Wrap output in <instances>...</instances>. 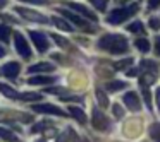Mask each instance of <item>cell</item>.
Returning <instances> with one entry per match:
<instances>
[{"label":"cell","mask_w":160,"mask_h":142,"mask_svg":"<svg viewBox=\"0 0 160 142\" xmlns=\"http://www.w3.org/2000/svg\"><path fill=\"white\" fill-rule=\"evenodd\" d=\"M150 118L146 113H129L124 120L119 123L117 134L121 137V140L124 142H139L143 139H146V127H148Z\"/></svg>","instance_id":"1"},{"label":"cell","mask_w":160,"mask_h":142,"mask_svg":"<svg viewBox=\"0 0 160 142\" xmlns=\"http://www.w3.org/2000/svg\"><path fill=\"white\" fill-rule=\"evenodd\" d=\"M97 48L112 57H124L131 55L132 45L124 33H105L98 38Z\"/></svg>","instance_id":"2"},{"label":"cell","mask_w":160,"mask_h":142,"mask_svg":"<svg viewBox=\"0 0 160 142\" xmlns=\"http://www.w3.org/2000/svg\"><path fill=\"white\" fill-rule=\"evenodd\" d=\"M90 123L93 127L95 132L98 134H105V135H112L115 130H117V123L114 121V118L110 115L105 113V110H102L98 104H95L91 108V118Z\"/></svg>","instance_id":"3"},{"label":"cell","mask_w":160,"mask_h":142,"mask_svg":"<svg viewBox=\"0 0 160 142\" xmlns=\"http://www.w3.org/2000/svg\"><path fill=\"white\" fill-rule=\"evenodd\" d=\"M139 12V5L138 4H129V5H122V7H117L114 11H110L107 16H105L103 21L107 22L108 26H121L124 22H128L129 19H132L136 14Z\"/></svg>","instance_id":"4"},{"label":"cell","mask_w":160,"mask_h":142,"mask_svg":"<svg viewBox=\"0 0 160 142\" xmlns=\"http://www.w3.org/2000/svg\"><path fill=\"white\" fill-rule=\"evenodd\" d=\"M121 103L124 104L126 110L131 115L145 113V106H143V99H141V94H139V89L129 87L128 91H124L121 94Z\"/></svg>","instance_id":"5"},{"label":"cell","mask_w":160,"mask_h":142,"mask_svg":"<svg viewBox=\"0 0 160 142\" xmlns=\"http://www.w3.org/2000/svg\"><path fill=\"white\" fill-rule=\"evenodd\" d=\"M102 87H103L108 94H121V93H124V91H128L129 87H132V84H131V80L126 79V77L124 79H122V77H115V79L105 80Z\"/></svg>","instance_id":"6"},{"label":"cell","mask_w":160,"mask_h":142,"mask_svg":"<svg viewBox=\"0 0 160 142\" xmlns=\"http://www.w3.org/2000/svg\"><path fill=\"white\" fill-rule=\"evenodd\" d=\"M14 46H16V52H18L22 58H26V60L31 58L33 52L28 45V39L22 36L21 31H14Z\"/></svg>","instance_id":"7"},{"label":"cell","mask_w":160,"mask_h":142,"mask_svg":"<svg viewBox=\"0 0 160 142\" xmlns=\"http://www.w3.org/2000/svg\"><path fill=\"white\" fill-rule=\"evenodd\" d=\"M160 80V70H143L138 77V86L145 87H155Z\"/></svg>","instance_id":"8"},{"label":"cell","mask_w":160,"mask_h":142,"mask_svg":"<svg viewBox=\"0 0 160 142\" xmlns=\"http://www.w3.org/2000/svg\"><path fill=\"white\" fill-rule=\"evenodd\" d=\"M131 45H132V48H134L139 55H143V57H148L150 53H152V48H153L152 39H150L146 34L145 36H136V38L132 39Z\"/></svg>","instance_id":"9"},{"label":"cell","mask_w":160,"mask_h":142,"mask_svg":"<svg viewBox=\"0 0 160 142\" xmlns=\"http://www.w3.org/2000/svg\"><path fill=\"white\" fill-rule=\"evenodd\" d=\"M33 111L35 113H45V115H55V117H67V111H64L62 108L55 106L50 103H42V104H33Z\"/></svg>","instance_id":"10"},{"label":"cell","mask_w":160,"mask_h":142,"mask_svg":"<svg viewBox=\"0 0 160 142\" xmlns=\"http://www.w3.org/2000/svg\"><path fill=\"white\" fill-rule=\"evenodd\" d=\"M108 111H110V117L114 118L115 123H121V121L129 115V111L126 110V106L121 103V99L112 101V103H110V108H108Z\"/></svg>","instance_id":"11"},{"label":"cell","mask_w":160,"mask_h":142,"mask_svg":"<svg viewBox=\"0 0 160 142\" xmlns=\"http://www.w3.org/2000/svg\"><path fill=\"white\" fill-rule=\"evenodd\" d=\"M59 12L64 16V17H67L72 24H76L78 28H81V29H84V31H90V33H93L95 31V28H91V24L88 21H84L83 17H79V16H76V14H72V12H69V11H66V9H59Z\"/></svg>","instance_id":"12"},{"label":"cell","mask_w":160,"mask_h":142,"mask_svg":"<svg viewBox=\"0 0 160 142\" xmlns=\"http://www.w3.org/2000/svg\"><path fill=\"white\" fill-rule=\"evenodd\" d=\"M29 38H31V41L35 43L36 50H38L40 53L47 52V50L50 48V41L47 39V36L43 34V33H40V31H29Z\"/></svg>","instance_id":"13"},{"label":"cell","mask_w":160,"mask_h":142,"mask_svg":"<svg viewBox=\"0 0 160 142\" xmlns=\"http://www.w3.org/2000/svg\"><path fill=\"white\" fill-rule=\"evenodd\" d=\"M146 139L150 142H160V118H150L146 127Z\"/></svg>","instance_id":"14"},{"label":"cell","mask_w":160,"mask_h":142,"mask_svg":"<svg viewBox=\"0 0 160 142\" xmlns=\"http://www.w3.org/2000/svg\"><path fill=\"white\" fill-rule=\"evenodd\" d=\"M136 63V57L134 55H124L121 57V58H117L114 63H112V67H114L115 72H122L124 74L128 69H131L132 65Z\"/></svg>","instance_id":"15"},{"label":"cell","mask_w":160,"mask_h":142,"mask_svg":"<svg viewBox=\"0 0 160 142\" xmlns=\"http://www.w3.org/2000/svg\"><path fill=\"white\" fill-rule=\"evenodd\" d=\"M16 12H18V14L21 16V17L28 19V21H35V22H48V19H47L43 14H40V12H36V11H31V9L18 7V9H16Z\"/></svg>","instance_id":"16"},{"label":"cell","mask_w":160,"mask_h":142,"mask_svg":"<svg viewBox=\"0 0 160 142\" xmlns=\"http://www.w3.org/2000/svg\"><path fill=\"white\" fill-rule=\"evenodd\" d=\"M67 113H69L79 125H83V127L88 123V115H86V111H84L81 106H78V104H69V106H67Z\"/></svg>","instance_id":"17"},{"label":"cell","mask_w":160,"mask_h":142,"mask_svg":"<svg viewBox=\"0 0 160 142\" xmlns=\"http://www.w3.org/2000/svg\"><path fill=\"white\" fill-rule=\"evenodd\" d=\"M124 29H126V33L134 34V36H145L146 34V26L141 19H134V21L128 22V26Z\"/></svg>","instance_id":"18"},{"label":"cell","mask_w":160,"mask_h":142,"mask_svg":"<svg viewBox=\"0 0 160 142\" xmlns=\"http://www.w3.org/2000/svg\"><path fill=\"white\" fill-rule=\"evenodd\" d=\"M95 101H97V104L102 108V110H108L110 108V98H108V93L103 89V87H95Z\"/></svg>","instance_id":"19"},{"label":"cell","mask_w":160,"mask_h":142,"mask_svg":"<svg viewBox=\"0 0 160 142\" xmlns=\"http://www.w3.org/2000/svg\"><path fill=\"white\" fill-rule=\"evenodd\" d=\"M71 9H74V11H78L83 17H86V19H90L91 22H97L98 21V17H97V14H95L91 9H88L86 5H81V4H76V2H71V4H67Z\"/></svg>","instance_id":"20"},{"label":"cell","mask_w":160,"mask_h":142,"mask_svg":"<svg viewBox=\"0 0 160 142\" xmlns=\"http://www.w3.org/2000/svg\"><path fill=\"white\" fill-rule=\"evenodd\" d=\"M21 72V63L19 62H7L4 67H2V74L9 79H16Z\"/></svg>","instance_id":"21"},{"label":"cell","mask_w":160,"mask_h":142,"mask_svg":"<svg viewBox=\"0 0 160 142\" xmlns=\"http://www.w3.org/2000/svg\"><path fill=\"white\" fill-rule=\"evenodd\" d=\"M55 69L57 67L52 62H38V63H33L31 67H28V72L29 74H36V72L43 74V72H53Z\"/></svg>","instance_id":"22"},{"label":"cell","mask_w":160,"mask_h":142,"mask_svg":"<svg viewBox=\"0 0 160 142\" xmlns=\"http://www.w3.org/2000/svg\"><path fill=\"white\" fill-rule=\"evenodd\" d=\"M57 80V77H52V76H33L28 79V84L31 86H48V84H53Z\"/></svg>","instance_id":"23"},{"label":"cell","mask_w":160,"mask_h":142,"mask_svg":"<svg viewBox=\"0 0 160 142\" xmlns=\"http://www.w3.org/2000/svg\"><path fill=\"white\" fill-rule=\"evenodd\" d=\"M71 80H72L71 86L76 87V89H83L88 84V77H86V74H83V72H74L72 76H71Z\"/></svg>","instance_id":"24"},{"label":"cell","mask_w":160,"mask_h":142,"mask_svg":"<svg viewBox=\"0 0 160 142\" xmlns=\"http://www.w3.org/2000/svg\"><path fill=\"white\" fill-rule=\"evenodd\" d=\"M146 26H148L150 31H153L157 34V33H160V17L155 14H152L148 17V21H146Z\"/></svg>","instance_id":"25"},{"label":"cell","mask_w":160,"mask_h":142,"mask_svg":"<svg viewBox=\"0 0 160 142\" xmlns=\"http://www.w3.org/2000/svg\"><path fill=\"white\" fill-rule=\"evenodd\" d=\"M153 106H155V118H160V84L153 87Z\"/></svg>","instance_id":"26"},{"label":"cell","mask_w":160,"mask_h":142,"mask_svg":"<svg viewBox=\"0 0 160 142\" xmlns=\"http://www.w3.org/2000/svg\"><path fill=\"white\" fill-rule=\"evenodd\" d=\"M52 21H53V24H55L59 29H62V31H69V33H71V31H74V28H72V26H71L67 21H64V19L55 17V16H53V17H52Z\"/></svg>","instance_id":"27"},{"label":"cell","mask_w":160,"mask_h":142,"mask_svg":"<svg viewBox=\"0 0 160 142\" xmlns=\"http://www.w3.org/2000/svg\"><path fill=\"white\" fill-rule=\"evenodd\" d=\"M0 93L7 98H19V93L14 89V87L7 86V84H0Z\"/></svg>","instance_id":"28"},{"label":"cell","mask_w":160,"mask_h":142,"mask_svg":"<svg viewBox=\"0 0 160 142\" xmlns=\"http://www.w3.org/2000/svg\"><path fill=\"white\" fill-rule=\"evenodd\" d=\"M90 4L93 5V7L97 9L98 12H107L110 0H90Z\"/></svg>","instance_id":"29"},{"label":"cell","mask_w":160,"mask_h":142,"mask_svg":"<svg viewBox=\"0 0 160 142\" xmlns=\"http://www.w3.org/2000/svg\"><path fill=\"white\" fill-rule=\"evenodd\" d=\"M0 137L5 139V140H9V142H21L11 130H7V128H4V127H0Z\"/></svg>","instance_id":"30"},{"label":"cell","mask_w":160,"mask_h":142,"mask_svg":"<svg viewBox=\"0 0 160 142\" xmlns=\"http://www.w3.org/2000/svg\"><path fill=\"white\" fill-rule=\"evenodd\" d=\"M19 98H21L22 101H40L43 98V94H40V93H22V94H19Z\"/></svg>","instance_id":"31"},{"label":"cell","mask_w":160,"mask_h":142,"mask_svg":"<svg viewBox=\"0 0 160 142\" xmlns=\"http://www.w3.org/2000/svg\"><path fill=\"white\" fill-rule=\"evenodd\" d=\"M152 43H153V48H152L153 57L160 60V33H157V34H155V38H153Z\"/></svg>","instance_id":"32"},{"label":"cell","mask_w":160,"mask_h":142,"mask_svg":"<svg viewBox=\"0 0 160 142\" xmlns=\"http://www.w3.org/2000/svg\"><path fill=\"white\" fill-rule=\"evenodd\" d=\"M9 38H11V29L5 24H0V41L9 43Z\"/></svg>","instance_id":"33"},{"label":"cell","mask_w":160,"mask_h":142,"mask_svg":"<svg viewBox=\"0 0 160 142\" xmlns=\"http://www.w3.org/2000/svg\"><path fill=\"white\" fill-rule=\"evenodd\" d=\"M52 38L55 39V43L59 46H62V48H69V41H66V38H62V36H57V34H52Z\"/></svg>","instance_id":"34"},{"label":"cell","mask_w":160,"mask_h":142,"mask_svg":"<svg viewBox=\"0 0 160 142\" xmlns=\"http://www.w3.org/2000/svg\"><path fill=\"white\" fill-rule=\"evenodd\" d=\"M158 7H160V0H148V4H146V11L148 12L155 11V9H158Z\"/></svg>","instance_id":"35"},{"label":"cell","mask_w":160,"mask_h":142,"mask_svg":"<svg viewBox=\"0 0 160 142\" xmlns=\"http://www.w3.org/2000/svg\"><path fill=\"white\" fill-rule=\"evenodd\" d=\"M69 139H71V135H69V130H67V132H62V134L57 135L55 142H69Z\"/></svg>","instance_id":"36"},{"label":"cell","mask_w":160,"mask_h":142,"mask_svg":"<svg viewBox=\"0 0 160 142\" xmlns=\"http://www.w3.org/2000/svg\"><path fill=\"white\" fill-rule=\"evenodd\" d=\"M22 2H33V4H47V0H22Z\"/></svg>","instance_id":"37"},{"label":"cell","mask_w":160,"mask_h":142,"mask_svg":"<svg viewBox=\"0 0 160 142\" xmlns=\"http://www.w3.org/2000/svg\"><path fill=\"white\" fill-rule=\"evenodd\" d=\"M2 57H5V48L4 46H0V58H2Z\"/></svg>","instance_id":"38"},{"label":"cell","mask_w":160,"mask_h":142,"mask_svg":"<svg viewBox=\"0 0 160 142\" xmlns=\"http://www.w3.org/2000/svg\"><path fill=\"white\" fill-rule=\"evenodd\" d=\"M5 5H7V0H0V9L5 7Z\"/></svg>","instance_id":"39"},{"label":"cell","mask_w":160,"mask_h":142,"mask_svg":"<svg viewBox=\"0 0 160 142\" xmlns=\"http://www.w3.org/2000/svg\"><path fill=\"white\" fill-rule=\"evenodd\" d=\"M36 142H47V140H45V139H38Z\"/></svg>","instance_id":"40"}]
</instances>
